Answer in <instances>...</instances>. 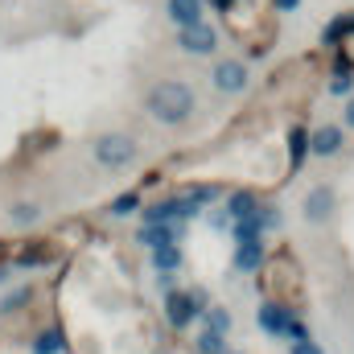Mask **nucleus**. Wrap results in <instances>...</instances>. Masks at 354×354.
<instances>
[{"label": "nucleus", "instance_id": "nucleus-19", "mask_svg": "<svg viewBox=\"0 0 354 354\" xmlns=\"http://www.w3.org/2000/svg\"><path fill=\"white\" fill-rule=\"evenodd\" d=\"M198 317H202V322H206V330H214V334H227V330H231V313H227V309H218V305H206Z\"/></svg>", "mask_w": 354, "mask_h": 354}, {"label": "nucleus", "instance_id": "nucleus-11", "mask_svg": "<svg viewBox=\"0 0 354 354\" xmlns=\"http://www.w3.org/2000/svg\"><path fill=\"white\" fill-rule=\"evenodd\" d=\"M181 239V223H145L140 227V235H136V243H145L149 252H157V248H169Z\"/></svg>", "mask_w": 354, "mask_h": 354}, {"label": "nucleus", "instance_id": "nucleus-17", "mask_svg": "<svg viewBox=\"0 0 354 354\" xmlns=\"http://www.w3.org/2000/svg\"><path fill=\"white\" fill-rule=\"evenodd\" d=\"M181 264H185V256H181V248H177V243L153 252V268H157V272H181Z\"/></svg>", "mask_w": 354, "mask_h": 354}, {"label": "nucleus", "instance_id": "nucleus-22", "mask_svg": "<svg viewBox=\"0 0 354 354\" xmlns=\"http://www.w3.org/2000/svg\"><path fill=\"white\" fill-rule=\"evenodd\" d=\"M198 354H227V334L202 330V338H198Z\"/></svg>", "mask_w": 354, "mask_h": 354}, {"label": "nucleus", "instance_id": "nucleus-30", "mask_svg": "<svg viewBox=\"0 0 354 354\" xmlns=\"http://www.w3.org/2000/svg\"><path fill=\"white\" fill-rule=\"evenodd\" d=\"M227 354H235V351H227Z\"/></svg>", "mask_w": 354, "mask_h": 354}, {"label": "nucleus", "instance_id": "nucleus-9", "mask_svg": "<svg viewBox=\"0 0 354 354\" xmlns=\"http://www.w3.org/2000/svg\"><path fill=\"white\" fill-rule=\"evenodd\" d=\"M334 210H338V194H334V185H313L309 194H305V223H330L334 218Z\"/></svg>", "mask_w": 354, "mask_h": 354}, {"label": "nucleus", "instance_id": "nucleus-1", "mask_svg": "<svg viewBox=\"0 0 354 354\" xmlns=\"http://www.w3.org/2000/svg\"><path fill=\"white\" fill-rule=\"evenodd\" d=\"M218 17H223L227 33L239 46H248L252 58H264L276 46L280 25H276V12L268 0H218Z\"/></svg>", "mask_w": 354, "mask_h": 354}, {"label": "nucleus", "instance_id": "nucleus-15", "mask_svg": "<svg viewBox=\"0 0 354 354\" xmlns=\"http://www.w3.org/2000/svg\"><path fill=\"white\" fill-rule=\"evenodd\" d=\"M288 322H292L288 309H280V305L264 301V309H260V330H264L268 338H284V334H288Z\"/></svg>", "mask_w": 354, "mask_h": 354}, {"label": "nucleus", "instance_id": "nucleus-3", "mask_svg": "<svg viewBox=\"0 0 354 354\" xmlns=\"http://www.w3.org/2000/svg\"><path fill=\"white\" fill-rule=\"evenodd\" d=\"M145 107H149V115L157 124H185L198 111V95H194L189 83H181V79H161V83L149 87Z\"/></svg>", "mask_w": 354, "mask_h": 354}, {"label": "nucleus", "instance_id": "nucleus-28", "mask_svg": "<svg viewBox=\"0 0 354 354\" xmlns=\"http://www.w3.org/2000/svg\"><path fill=\"white\" fill-rule=\"evenodd\" d=\"M342 124H346V128H354V95L346 99V107H342Z\"/></svg>", "mask_w": 354, "mask_h": 354}, {"label": "nucleus", "instance_id": "nucleus-13", "mask_svg": "<svg viewBox=\"0 0 354 354\" xmlns=\"http://www.w3.org/2000/svg\"><path fill=\"white\" fill-rule=\"evenodd\" d=\"M334 50H338V66L354 75V8L342 12V33L334 37Z\"/></svg>", "mask_w": 354, "mask_h": 354}, {"label": "nucleus", "instance_id": "nucleus-24", "mask_svg": "<svg viewBox=\"0 0 354 354\" xmlns=\"http://www.w3.org/2000/svg\"><path fill=\"white\" fill-rule=\"evenodd\" d=\"M12 223H25V227L37 223V206H33V202H17V206H12Z\"/></svg>", "mask_w": 354, "mask_h": 354}, {"label": "nucleus", "instance_id": "nucleus-27", "mask_svg": "<svg viewBox=\"0 0 354 354\" xmlns=\"http://www.w3.org/2000/svg\"><path fill=\"white\" fill-rule=\"evenodd\" d=\"M268 4H272V12H297L301 0H268Z\"/></svg>", "mask_w": 354, "mask_h": 354}, {"label": "nucleus", "instance_id": "nucleus-21", "mask_svg": "<svg viewBox=\"0 0 354 354\" xmlns=\"http://www.w3.org/2000/svg\"><path fill=\"white\" fill-rule=\"evenodd\" d=\"M62 330H41L37 342H33V354H62Z\"/></svg>", "mask_w": 354, "mask_h": 354}, {"label": "nucleus", "instance_id": "nucleus-10", "mask_svg": "<svg viewBox=\"0 0 354 354\" xmlns=\"http://www.w3.org/2000/svg\"><path fill=\"white\" fill-rule=\"evenodd\" d=\"M210 83H214V91H223V95H243V87H248V66H243V58H223V62L214 66Z\"/></svg>", "mask_w": 354, "mask_h": 354}, {"label": "nucleus", "instance_id": "nucleus-26", "mask_svg": "<svg viewBox=\"0 0 354 354\" xmlns=\"http://www.w3.org/2000/svg\"><path fill=\"white\" fill-rule=\"evenodd\" d=\"M292 354H322V346L313 338H301V342H292Z\"/></svg>", "mask_w": 354, "mask_h": 354}, {"label": "nucleus", "instance_id": "nucleus-25", "mask_svg": "<svg viewBox=\"0 0 354 354\" xmlns=\"http://www.w3.org/2000/svg\"><path fill=\"white\" fill-rule=\"evenodd\" d=\"M29 301V288H17V292H8L4 297V305H0V313H12V309H21Z\"/></svg>", "mask_w": 354, "mask_h": 354}, {"label": "nucleus", "instance_id": "nucleus-7", "mask_svg": "<svg viewBox=\"0 0 354 354\" xmlns=\"http://www.w3.org/2000/svg\"><path fill=\"white\" fill-rule=\"evenodd\" d=\"M342 145H346V132H342V124H322V128H313V132H305V149L313 153V157H338L342 153Z\"/></svg>", "mask_w": 354, "mask_h": 354}, {"label": "nucleus", "instance_id": "nucleus-16", "mask_svg": "<svg viewBox=\"0 0 354 354\" xmlns=\"http://www.w3.org/2000/svg\"><path fill=\"white\" fill-rule=\"evenodd\" d=\"M239 248H235V268L239 272H256V268L264 264V243L260 239H235Z\"/></svg>", "mask_w": 354, "mask_h": 354}, {"label": "nucleus", "instance_id": "nucleus-29", "mask_svg": "<svg viewBox=\"0 0 354 354\" xmlns=\"http://www.w3.org/2000/svg\"><path fill=\"white\" fill-rule=\"evenodd\" d=\"M4 260H8V243L0 239V264H4Z\"/></svg>", "mask_w": 354, "mask_h": 354}, {"label": "nucleus", "instance_id": "nucleus-18", "mask_svg": "<svg viewBox=\"0 0 354 354\" xmlns=\"http://www.w3.org/2000/svg\"><path fill=\"white\" fill-rule=\"evenodd\" d=\"M305 153H309V149H305V128L297 124V128L288 132V174H297V169H301Z\"/></svg>", "mask_w": 354, "mask_h": 354}, {"label": "nucleus", "instance_id": "nucleus-31", "mask_svg": "<svg viewBox=\"0 0 354 354\" xmlns=\"http://www.w3.org/2000/svg\"><path fill=\"white\" fill-rule=\"evenodd\" d=\"M214 4H218V0H214Z\"/></svg>", "mask_w": 354, "mask_h": 354}, {"label": "nucleus", "instance_id": "nucleus-8", "mask_svg": "<svg viewBox=\"0 0 354 354\" xmlns=\"http://www.w3.org/2000/svg\"><path fill=\"white\" fill-rule=\"evenodd\" d=\"M54 252H58V239L50 235V239H25L21 248H8V260L17 268H41L54 260Z\"/></svg>", "mask_w": 354, "mask_h": 354}, {"label": "nucleus", "instance_id": "nucleus-6", "mask_svg": "<svg viewBox=\"0 0 354 354\" xmlns=\"http://www.w3.org/2000/svg\"><path fill=\"white\" fill-rule=\"evenodd\" d=\"M177 46H181L185 54H194V58H202V54H214V50H218V29H214L210 21L185 25V29H177Z\"/></svg>", "mask_w": 354, "mask_h": 354}, {"label": "nucleus", "instance_id": "nucleus-5", "mask_svg": "<svg viewBox=\"0 0 354 354\" xmlns=\"http://www.w3.org/2000/svg\"><path fill=\"white\" fill-rule=\"evenodd\" d=\"M95 161H99L103 169H128V165L136 161V145H132V136H120V132L99 136V140H95Z\"/></svg>", "mask_w": 354, "mask_h": 354}, {"label": "nucleus", "instance_id": "nucleus-12", "mask_svg": "<svg viewBox=\"0 0 354 354\" xmlns=\"http://www.w3.org/2000/svg\"><path fill=\"white\" fill-rule=\"evenodd\" d=\"M165 12H169V21H174L177 29L206 21V4L202 0H165Z\"/></svg>", "mask_w": 354, "mask_h": 354}, {"label": "nucleus", "instance_id": "nucleus-20", "mask_svg": "<svg viewBox=\"0 0 354 354\" xmlns=\"http://www.w3.org/2000/svg\"><path fill=\"white\" fill-rule=\"evenodd\" d=\"M136 210H140V189H128V194L111 198V214H115V218H128V214H136Z\"/></svg>", "mask_w": 354, "mask_h": 354}, {"label": "nucleus", "instance_id": "nucleus-23", "mask_svg": "<svg viewBox=\"0 0 354 354\" xmlns=\"http://www.w3.org/2000/svg\"><path fill=\"white\" fill-rule=\"evenodd\" d=\"M351 91H354V75L338 66V75L330 79V95H351Z\"/></svg>", "mask_w": 354, "mask_h": 354}, {"label": "nucleus", "instance_id": "nucleus-2", "mask_svg": "<svg viewBox=\"0 0 354 354\" xmlns=\"http://www.w3.org/2000/svg\"><path fill=\"white\" fill-rule=\"evenodd\" d=\"M260 288L272 305L288 309V313H301V301H305V276H301V264L292 252H276L272 260L260 264Z\"/></svg>", "mask_w": 354, "mask_h": 354}, {"label": "nucleus", "instance_id": "nucleus-4", "mask_svg": "<svg viewBox=\"0 0 354 354\" xmlns=\"http://www.w3.org/2000/svg\"><path fill=\"white\" fill-rule=\"evenodd\" d=\"M202 309H206V292L202 288H194V292H181V288L165 292V317H169L174 330H189Z\"/></svg>", "mask_w": 354, "mask_h": 354}, {"label": "nucleus", "instance_id": "nucleus-14", "mask_svg": "<svg viewBox=\"0 0 354 354\" xmlns=\"http://www.w3.org/2000/svg\"><path fill=\"white\" fill-rule=\"evenodd\" d=\"M260 214V198H256V189H235L231 198H227V218L231 223H239V218H256Z\"/></svg>", "mask_w": 354, "mask_h": 354}]
</instances>
